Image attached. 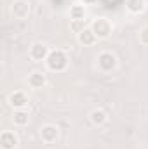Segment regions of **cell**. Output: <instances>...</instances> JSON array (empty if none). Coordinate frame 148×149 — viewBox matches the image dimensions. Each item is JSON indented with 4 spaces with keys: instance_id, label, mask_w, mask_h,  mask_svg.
<instances>
[{
    "instance_id": "2",
    "label": "cell",
    "mask_w": 148,
    "mask_h": 149,
    "mask_svg": "<svg viewBox=\"0 0 148 149\" xmlns=\"http://www.w3.org/2000/svg\"><path fill=\"white\" fill-rule=\"evenodd\" d=\"M96 61H98V68L101 71H105V73H110L111 70H115V66H117V57L111 52H101Z\"/></svg>"
},
{
    "instance_id": "4",
    "label": "cell",
    "mask_w": 148,
    "mask_h": 149,
    "mask_svg": "<svg viewBox=\"0 0 148 149\" xmlns=\"http://www.w3.org/2000/svg\"><path fill=\"white\" fill-rule=\"evenodd\" d=\"M59 137V128L56 125H44L40 128V139L45 142V144H52L56 142Z\"/></svg>"
},
{
    "instance_id": "9",
    "label": "cell",
    "mask_w": 148,
    "mask_h": 149,
    "mask_svg": "<svg viewBox=\"0 0 148 149\" xmlns=\"http://www.w3.org/2000/svg\"><path fill=\"white\" fill-rule=\"evenodd\" d=\"M77 40H78L82 45H94L96 40H98V37H96V33H94L91 28H84L80 33H77Z\"/></svg>"
},
{
    "instance_id": "14",
    "label": "cell",
    "mask_w": 148,
    "mask_h": 149,
    "mask_svg": "<svg viewBox=\"0 0 148 149\" xmlns=\"http://www.w3.org/2000/svg\"><path fill=\"white\" fill-rule=\"evenodd\" d=\"M70 16H72L73 21H84V17H85V7L84 5H73L70 9Z\"/></svg>"
},
{
    "instance_id": "7",
    "label": "cell",
    "mask_w": 148,
    "mask_h": 149,
    "mask_svg": "<svg viewBox=\"0 0 148 149\" xmlns=\"http://www.w3.org/2000/svg\"><path fill=\"white\" fill-rule=\"evenodd\" d=\"M11 14H12L16 19H25V17H28V14H30V5H28V2H25V0L14 2L12 7H11Z\"/></svg>"
},
{
    "instance_id": "5",
    "label": "cell",
    "mask_w": 148,
    "mask_h": 149,
    "mask_svg": "<svg viewBox=\"0 0 148 149\" xmlns=\"http://www.w3.org/2000/svg\"><path fill=\"white\" fill-rule=\"evenodd\" d=\"M9 104L14 108V109H25L28 106V95L21 90H16L9 95Z\"/></svg>"
},
{
    "instance_id": "13",
    "label": "cell",
    "mask_w": 148,
    "mask_h": 149,
    "mask_svg": "<svg viewBox=\"0 0 148 149\" xmlns=\"http://www.w3.org/2000/svg\"><path fill=\"white\" fill-rule=\"evenodd\" d=\"M125 7L129 12L132 14H140L145 10V0H127L125 2Z\"/></svg>"
},
{
    "instance_id": "8",
    "label": "cell",
    "mask_w": 148,
    "mask_h": 149,
    "mask_svg": "<svg viewBox=\"0 0 148 149\" xmlns=\"http://www.w3.org/2000/svg\"><path fill=\"white\" fill-rule=\"evenodd\" d=\"M18 146V135L11 130H5L2 132L0 135V148L2 149H16Z\"/></svg>"
},
{
    "instance_id": "6",
    "label": "cell",
    "mask_w": 148,
    "mask_h": 149,
    "mask_svg": "<svg viewBox=\"0 0 148 149\" xmlns=\"http://www.w3.org/2000/svg\"><path fill=\"white\" fill-rule=\"evenodd\" d=\"M49 52H51V50H49L44 43H40V42L33 43V45L30 47V57H32L33 61H37V63L45 61V59H47V56H49Z\"/></svg>"
},
{
    "instance_id": "3",
    "label": "cell",
    "mask_w": 148,
    "mask_h": 149,
    "mask_svg": "<svg viewBox=\"0 0 148 149\" xmlns=\"http://www.w3.org/2000/svg\"><path fill=\"white\" fill-rule=\"evenodd\" d=\"M91 30L96 33V37L98 38H106V37H110V33H111V24H110L108 19L99 17V19H96V21L92 23Z\"/></svg>"
},
{
    "instance_id": "15",
    "label": "cell",
    "mask_w": 148,
    "mask_h": 149,
    "mask_svg": "<svg viewBox=\"0 0 148 149\" xmlns=\"http://www.w3.org/2000/svg\"><path fill=\"white\" fill-rule=\"evenodd\" d=\"M140 42H141L143 45H148V26L140 31Z\"/></svg>"
},
{
    "instance_id": "11",
    "label": "cell",
    "mask_w": 148,
    "mask_h": 149,
    "mask_svg": "<svg viewBox=\"0 0 148 149\" xmlns=\"http://www.w3.org/2000/svg\"><path fill=\"white\" fill-rule=\"evenodd\" d=\"M45 74L42 73V71H33V73L28 76V85L32 87V88H42L44 85H45Z\"/></svg>"
},
{
    "instance_id": "1",
    "label": "cell",
    "mask_w": 148,
    "mask_h": 149,
    "mask_svg": "<svg viewBox=\"0 0 148 149\" xmlns=\"http://www.w3.org/2000/svg\"><path fill=\"white\" fill-rule=\"evenodd\" d=\"M45 64H47V68H49L51 71L59 73V71H65V70H66V66H68V57H66V54H65L63 50L56 49V50H51V52H49V56H47V59H45Z\"/></svg>"
},
{
    "instance_id": "16",
    "label": "cell",
    "mask_w": 148,
    "mask_h": 149,
    "mask_svg": "<svg viewBox=\"0 0 148 149\" xmlns=\"http://www.w3.org/2000/svg\"><path fill=\"white\" fill-rule=\"evenodd\" d=\"M84 2H87V3H91V2H94V0H84Z\"/></svg>"
},
{
    "instance_id": "10",
    "label": "cell",
    "mask_w": 148,
    "mask_h": 149,
    "mask_svg": "<svg viewBox=\"0 0 148 149\" xmlns=\"http://www.w3.org/2000/svg\"><path fill=\"white\" fill-rule=\"evenodd\" d=\"M89 120H91V123L92 125H96V127H101V125H105L106 123V120H108V116H106V113L103 111V109H92V111L89 113Z\"/></svg>"
},
{
    "instance_id": "12",
    "label": "cell",
    "mask_w": 148,
    "mask_h": 149,
    "mask_svg": "<svg viewBox=\"0 0 148 149\" xmlns=\"http://www.w3.org/2000/svg\"><path fill=\"white\" fill-rule=\"evenodd\" d=\"M12 121L18 127H25L30 121V114H28V111H25V109H16L14 114H12Z\"/></svg>"
}]
</instances>
